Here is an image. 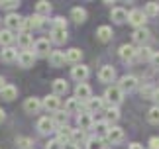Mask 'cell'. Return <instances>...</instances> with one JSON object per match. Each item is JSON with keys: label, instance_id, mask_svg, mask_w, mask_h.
I'll return each instance as SVG.
<instances>
[{"label": "cell", "instance_id": "obj_43", "mask_svg": "<svg viewBox=\"0 0 159 149\" xmlns=\"http://www.w3.org/2000/svg\"><path fill=\"white\" fill-rule=\"evenodd\" d=\"M16 143H18V147H24V149H26L30 143H32V141H30L28 138H18V139H16Z\"/></svg>", "mask_w": 159, "mask_h": 149}, {"label": "cell", "instance_id": "obj_30", "mask_svg": "<svg viewBox=\"0 0 159 149\" xmlns=\"http://www.w3.org/2000/svg\"><path fill=\"white\" fill-rule=\"evenodd\" d=\"M87 149H106V147H104V139L98 138V135L89 138V139H87Z\"/></svg>", "mask_w": 159, "mask_h": 149}, {"label": "cell", "instance_id": "obj_14", "mask_svg": "<svg viewBox=\"0 0 159 149\" xmlns=\"http://www.w3.org/2000/svg\"><path fill=\"white\" fill-rule=\"evenodd\" d=\"M38 129H39V133H51V132H55V124H53V120L51 118H41V120L38 122Z\"/></svg>", "mask_w": 159, "mask_h": 149}, {"label": "cell", "instance_id": "obj_45", "mask_svg": "<svg viewBox=\"0 0 159 149\" xmlns=\"http://www.w3.org/2000/svg\"><path fill=\"white\" fill-rule=\"evenodd\" d=\"M149 149H159V138H157V135L149 139Z\"/></svg>", "mask_w": 159, "mask_h": 149}, {"label": "cell", "instance_id": "obj_46", "mask_svg": "<svg viewBox=\"0 0 159 149\" xmlns=\"http://www.w3.org/2000/svg\"><path fill=\"white\" fill-rule=\"evenodd\" d=\"M151 63H153V67H157V69H159V51L153 53V57H151Z\"/></svg>", "mask_w": 159, "mask_h": 149}, {"label": "cell", "instance_id": "obj_3", "mask_svg": "<svg viewBox=\"0 0 159 149\" xmlns=\"http://www.w3.org/2000/svg\"><path fill=\"white\" fill-rule=\"evenodd\" d=\"M75 98L77 100H83V102H89L93 98V90L87 83H79L77 88H75Z\"/></svg>", "mask_w": 159, "mask_h": 149}, {"label": "cell", "instance_id": "obj_51", "mask_svg": "<svg viewBox=\"0 0 159 149\" xmlns=\"http://www.w3.org/2000/svg\"><path fill=\"white\" fill-rule=\"evenodd\" d=\"M4 86H6V84H4V79L0 77V92H2V88H4Z\"/></svg>", "mask_w": 159, "mask_h": 149}, {"label": "cell", "instance_id": "obj_16", "mask_svg": "<svg viewBox=\"0 0 159 149\" xmlns=\"http://www.w3.org/2000/svg\"><path fill=\"white\" fill-rule=\"evenodd\" d=\"M57 141H61L63 145L71 143L73 141V128L65 126V128H59V133H57Z\"/></svg>", "mask_w": 159, "mask_h": 149}, {"label": "cell", "instance_id": "obj_18", "mask_svg": "<svg viewBox=\"0 0 159 149\" xmlns=\"http://www.w3.org/2000/svg\"><path fill=\"white\" fill-rule=\"evenodd\" d=\"M132 37H134V41H136V43H139V45L143 47V43L149 39V29H145V28H138V29H134Z\"/></svg>", "mask_w": 159, "mask_h": 149}, {"label": "cell", "instance_id": "obj_31", "mask_svg": "<svg viewBox=\"0 0 159 149\" xmlns=\"http://www.w3.org/2000/svg\"><path fill=\"white\" fill-rule=\"evenodd\" d=\"M81 100H77V98H69V100L65 102V112L67 114H79V108H81Z\"/></svg>", "mask_w": 159, "mask_h": 149}, {"label": "cell", "instance_id": "obj_42", "mask_svg": "<svg viewBox=\"0 0 159 149\" xmlns=\"http://www.w3.org/2000/svg\"><path fill=\"white\" fill-rule=\"evenodd\" d=\"M45 149H63V143H61V141H57V139H53V141H49V143H47Z\"/></svg>", "mask_w": 159, "mask_h": 149}, {"label": "cell", "instance_id": "obj_48", "mask_svg": "<svg viewBox=\"0 0 159 149\" xmlns=\"http://www.w3.org/2000/svg\"><path fill=\"white\" fill-rule=\"evenodd\" d=\"M153 100L157 102V106H159V88H155V92H153Z\"/></svg>", "mask_w": 159, "mask_h": 149}, {"label": "cell", "instance_id": "obj_25", "mask_svg": "<svg viewBox=\"0 0 159 149\" xmlns=\"http://www.w3.org/2000/svg\"><path fill=\"white\" fill-rule=\"evenodd\" d=\"M16 39V35L10 32V29H2L0 32V45H4V47H10L12 43H14Z\"/></svg>", "mask_w": 159, "mask_h": 149}, {"label": "cell", "instance_id": "obj_5", "mask_svg": "<svg viewBox=\"0 0 159 149\" xmlns=\"http://www.w3.org/2000/svg\"><path fill=\"white\" fill-rule=\"evenodd\" d=\"M34 51H35V57H49V51H51V47H49V39H45V37H41V39H38L34 43Z\"/></svg>", "mask_w": 159, "mask_h": 149}, {"label": "cell", "instance_id": "obj_47", "mask_svg": "<svg viewBox=\"0 0 159 149\" xmlns=\"http://www.w3.org/2000/svg\"><path fill=\"white\" fill-rule=\"evenodd\" d=\"M63 149H79V145H75V143H73V141H71V143L63 145Z\"/></svg>", "mask_w": 159, "mask_h": 149}, {"label": "cell", "instance_id": "obj_32", "mask_svg": "<svg viewBox=\"0 0 159 149\" xmlns=\"http://www.w3.org/2000/svg\"><path fill=\"white\" fill-rule=\"evenodd\" d=\"M35 12H38V16H47L51 12V4L47 2V0H39V2L35 4Z\"/></svg>", "mask_w": 159, "mask_h": 149}, {"label": "cell", "instance_id": "obj_40", "mask_svg": "<svg viewBox=\"0 0 159 149\" xmlns=\"http://www.w3.org/2000/svg\"><path fill=\"white\" fill-rule=\"evenodd\" d=\"M83 139H84V132H83V129H73V143L79 145Z\"/></svg>", "mask_w": 159, "mask_h": 149}, {"label": "cell", "instance_id": "obj_49", "mask_svg": "<svg viewBox=\"0 0 159 149\" xmlns=\"http://www.w3.org/2000/svg\"><path fill=\"white\" fill-rule=\"evenodd\" d=\"M130 149H143V145H139V143H132Z\"/></svg>", "mask_w": 159, "mask_h": 149}, {"label": "cell", "instance_id": "obj_34", "mask_svg": "<svg viewBox=\"0 0 159 149\" xmlns=\"http://www.w3.org/2000/svg\"><path fill=\"white\" fill-rule=\"evenodd\" d=\"M43 26H45L43 16H38V14H35L34 18H30V28H32V29H41Z\"/></svg>", "mask_w": 159, "mask_h": 149}, {"label": "cell", "instance_id": "obj_19", "mask_svg": "<svg viewBox=\"0 0 159 149\" xmlns=\"http://www.w3.org/2000/svg\"><path fill=\"white\" fill-rule=\"evenodd\" d=\"M49 39H51L53 43H65V41H67V29H65V28H53Z\"/></svg>", "mask_w": 159, "mask_h": 149}, {"label": "cell", "instance_id": "obj_17", "mask_svg": "<svg viewBox=\"0 0 159 149\" xmlns=\"http://www.w3.org/2000/svg\"><path fill=\"white\" fill-rule=\"evenodd\" d=\"M18 55L20 53H18L14 47H4L2 51H0V59H2L4 63H14V61L18 59Z\"/></svg>", "mask_w": 159, "mask_h": 149}, {"label": "cell", "instance_id": "obj_38", "mask_svg": "<svg viewBox=\"0 0 159 149\" xmlns=\"http://www.w3.org/2000/svg\"><path fill=\"white\" fill-rule=\"evenodd\" d=\"M153 92H155V88L151 84H143L142 88H139V94H142V98H151L153 100Z\"/></svg>", "mask_w": 159, "mask_h": 149}, {"label": "cell", "instance_id": "obj_1", "mask_svg": "<svg viewBox=\"0 0 159 149\" xmlns=\"http://www.w3.org/2000/svg\"><path fill=\"white\" fill-rule=\"evenodd\" d=\"M104 100H108L112 106H118V104L124 100V92H122L118 86H108L104 92Z\"/></svg>", "mask_w": 159, "mask_h": 149}, {"label": "cell", "instance_id": "obj_8", "mask_svg": "<svg viewBox=\"0 0 159 149\" xmlns=\"http://www.w3.org/2000/svg\"><path fill=\"white\" fill-rule=\"evenodd\" d=\"M41 108H43V104H41V100H39V98H35V96L28 98V100L24 102V110H26L28 114H38Z\"/></svg>", "mask_w": 159, "mask_h": 149}, {"label": "cell", "instance_id": "obj_9", "mask_svg": "<svg viewBox=\"0 0 159 149\" xmlns=\"http://www.w3.org/2000/svg\"><path fill=\"white\" fill-rule=\"evenodd\" d=\"M77 124H79V129H83V132H87V129H90V128L94 126L93 116H90L89 112H84V114H79V116H77Z\"/></svg>", "mask_w": 159, "mask_h": 149}, {"label": "cell", "instance_id": "obj_4", "mask_svg": "<svg viewBox=\"0 0 159 149\" xmlns=\"http://www.w3.org/2000/svg\"><path fill=\"white\" fill-rule=\"evenodd\" d=\"M145 16L143 14V10H139V8H134L132 12H130V16H128V22L132 24V26H136V29L138 28H143V24H145Z\"/></svg>", "mask_w": 159, "mask_h": 149}, {"label": "cell", "instance_id": "obj_35", "mask_svg": "<svg viewBox=\"0 0 159 149\" xmlns=\"http://www.w3.org/2000/svg\"><path fill=\"white\" fill-rule=\"evenodd\" d=\"M153 53H155V51H151V49H149V47H145V45L138 49V57L142 59V61H151V57H153Z\"/></svg>", "mask_w": 159, "mask_h": 149}, {"label": "cell", "instance_id": "obj_36", "mask_svg": "<svg viewBox=\"0 0 159 149\" xmlns=\"http://www.w3.org/2000/svg\"><path fill=\"white\" fill-rule=\"evenodd\" d=\"M143 14H145V16H149V18L157 16V14H159V4H157V2H149V4H145Z\"/></svg>", "mask_w": 159, "mask_h": 149}, {"label": "cell", "instance_id": "obj_10", "mask_svg": "<svg viewBox=\"0 0 159 149\" xmlns=\"http://www.w3.org/2000/svg\"><path fill=\"white\" fill-rule=\"evenodd\" d=\"M98 79H100V83H114V79H116L114 67L104 65V67L100 69V73H98Z\"/></svg>", "mask_w": 159, "mask_h": 149}, {"label": "cell", "instance_id": "obj_26", "mask_svg": "<svg viewBox=\"0 0 159 149\" xmlns=\"http://www.w3.org/2000/svg\"><path fill=\"white\" fill-rule=\"evenodd\" d=\"M112 28H110V26H100L98 29H96V37H98V39L100 41H110V39H112Z\"/></svg>", "mask_w": 159, "mask_h": 149}, {"label": "cell", "instance_id": "obj_21", "mask_svg": "<svg viewBox=\"0 0 159 149\" xmlns=\"http://www.w3.org/2000/svg\"><path fill=\"white\" fill-rule=\"evenodd\" d=\"M65 53L63 51H51L49 53V63H51V67H63L65 65Z\"/></svg>", "mask_w": 159, "mask_h": 149}, {"label": "cell", "instance_id": "obj_20", "mask_svg": "<svg viewBox=\"0 0 159 149\" xmlns=\"http://www.w3.org/2000/svg\"><path fill=\"white\" fill-rule=\"evenodd\" d=\"M67 90H69V84H67L65 79H55V80H53V94H55V96L65 94Z\"/></svg>", "mask_w": 159, "mask_h": 149}, {"label": "cell", "instance_id": "obj_33", "mask_svg": "<svg viewBox=\"0 0 159 149\" xmlns=\"http://www.w3.org/2000/svg\"><path fill=\"white\" fill-rule=\"evenodd\" d=\"M18 43L22 45V49H24V51H28V49L34 45V41H32V35H30V34H26V32L18 35Z\"/></svg>", "mask_w": 159, "mask_h": 149}, {"label": "cell", "instance_id": "obj_23", "mask_svg": "<svg viewBox=\"0 0 159 149\" xmlns=\"http://www.w3.org/2000/svg\"><path fill=\"white\" fill-rule=\"evenodd\" d=\"M87 108H89V114H93V112H100L104 108V98H90L87 102Z\"/></svg>", "mask_w": 159, "mask_h": 149}, {"label": "cell", "instance_id": "obj_22", "mask_svg": "<svg viewBox=\"0 0 159 149\" xmlns=\"http://www.w3.org/2000/svg\"><path fill=\"white\" fill-rule=\"evenodd\" d=\"M110 16H112V20L116 24H124V22H128V16L130 14H128L124 8H112V14Z\"/></svg>", "mask_w": 159, "mask_h": 149}, {"label": "cell", "instance_id": "obj_29", "mask_svg": "<svg viewBox=\"0 0 159 149\" xmlns=\"http://www.w3.org/2000/svg\"><path fill=\"white\" fill-rule=\"evenodd\" d=\"M67 116H69V114H67L65 110H57L53 114V124H55V126H59V128H65L67 126Z\"/></svg>", "mask_w": 159, "mask_h": 149}, {"label": "cell", "instance_id": "obj_15", "mask_svg": "<svg viewBox=\"0 0 159 149\" xmlns=\"http://www.w3.org/2000/svg\"><path fill=\"white\" fill-rule=\"evenodd\" d=\"M18 61H20V65L22 67H34V63H35V53L34 51H22L20 55H18Z\"/></svg>", "mask_w": 159, "mask_h": 149}, {"label": "cell", "instance_id": "obj_44", "mask_svg": "<svg viewBox=\"0 0 159 149\" xmlns=\"http://www.w3.org/2000/svg\"><path fill=\"white\" fill-rule=\"evenodd\" d=\"M53 28H65L67 29V24L63 18H55V22H53Z\"/></svg>", "mask_w": 159, "mask_h": 149}, {"label": "cell", "instance_id": "obj_2", "mask_svg": "<svg viewBox=\"0 0 159 149\" xmlns=\"http://www.w3.org/2000/svg\"><path fill=\"white\" fill-rule=\"evenodd\" d=\"M118 88H120L122 92H132V90H136V88H138V79L134 77V74H124V77L120 79Z\"/></svg>", "mask_w": 159, "mask_h": 149}, {"label": "cell", "instance_id": "obj_28", "mask_svg": "<svg viewBox=\"0 0 159 149\" xmlns=\"http://www.w3.org/2000/svg\"><path fill=\"white\" fill-rule=\"evenodd\" d=\"M0 96H2L4 98V100H14V98L18 96V88H16V86H12V84H6L4 86V88H2V92H0Z\"/></svg>", "mask_w": 159, "mask_h": 149}, {"label": "cell", "instance_id": "obj_12", "mask_svg": "<svg viewBox=\"0 0 159 149\" xmlns=\"http://www.w3.org/2000/svg\"><path fill=\"white\" fill-rule=\"evenodd\" d=\"M106 139H108L112 145H114V143H120V141L124 139V129H122V128H116V126L110 128L108 133H106Z\"/></svg>", "mask_w": 159, "mask_h": 149}, {"label": "cell", "instance_id": "obj_6", "mask_svg": "<svg viewBox=\"0 0 159 149\" xmlns=\"http://www.w3.org/2000/svg\"><path fill=\"white\" fill-rule=\"evenodd\" d=\"M4 22H6V26H8V29H10V32H14V29L18 32V29H22L24 18H20L18 14H14V12H10V14L6 16V20H4Z\"/></svg>", "mask_w": 159, "mask_h": 149}, {"label": "cell", "instance_id": "obj_50", "mask_svg": "<svg viewBox=\"0 0 159 149\" xmlns=\"http://www.w3.org/2000/svg\"><path fill=\"white\" fill-rule=\"evenodd\" d=\"M4 118H6V114H4V110H2V108H0V124H2V122H4Z\"/></svg>", "mask_w": 159, "mask_h": 149}, {"label": "cell", "instance_id": "obj_24", "mask_svg": "<svg viewBox=\"0 0 159 149\" xmlns=\"http://www.w3.org/2000/svg\"><path fill=\"white\" fill-rule=\"evenodd\" d=\"M65 59L73 65H79V61L83 59V51L81 49H69V51L65 53Z\"/></svg>", "mask_w": 159, "mask_h": 149}, {"label": "cell", "instance_id": "obj_7", "mask_svg": "<svg viewBox=\"0 0 159 149\" xmlns=\"http://www.w3.org/2000/svg\"><path fill=\"white\" fill-rule=\"evenodd\" d=\"M89 74H90V71H89V67H84V65H75L73 71H71V77L75 80H79V83H84V80L89 79Z\"/></svg>", "mask_w": 159, "mask_h": 149}, {"label": "cell", "instance_id": "obj_41", "mask_svg": "<svg viewBox=\"0 0 159 149\" xmlns=\"http://www.w3.org/2000/svg\"><path fill=\"white\" fill-rule=\"evenodd\" d=\"M94 129H96V132H106V133H108L110 126H108L106 120H102V122H96V124H94Z\"/></svg>", "mask_w": 159, "mask_h": 149}, {"label": "cell", "instance_id": "obj_37", "mask_svg": "<svg viewBox=\"0 0 159 149\" xmlns=\"http://www.w3.org/2000/svg\"><path fill=\"white\" fill-rule=\"evenodd\" d=\"M118 122L120 120V110L116 108V106H110L108 110H106V122Z\"/></svg>", "mask_w": 159, "mask_h": 149}, {"label": "cell", "instance_id": "obj_13", "mask_svg": "<svg viewBox=\"0 0 159 149\" xmlns=\"http://www.w3.org/2000/svg\"><path fill=\"white\" fill-rule=\"evenodd\" d=\"M120 57H122V61H134L138 57V49L134 45H122L120 47Z\"/></svg>", "mask_w": 159, "mask_h": 149}, {"label": "cell", "instance_id": "obj_11", "mask_svg": "<svg viewBox=\"0 0 159 149\" xmlns=\"http://www.w3.org/2000/svg\"><path fill=\"white\" fill-rule=\"evenodd\" d=\"M41 104H43V108L47 110V112H53V114H55V112H57L59 110V96H55V94H51V96H45L43 98V100H41Z\"/></svg>", "mask_w": 159, "mask_h": 149}, {"label": "cell", "instance_id": "obj_39", "mask_svg": "<svg viewBox=\"0 0 159 149\" xmlns=\"http://www.w3.org/2000/svg\"><path fill=\"white\" fill-rule=\"evenodd\" d=\"M148 120H149L151 124H159V106L149 108V112H148Z\"/></svg>", "mask_w": 159, "mask_h": 149}, {"label": "cell", "instance_id": "obj_27", "mask_svg": "<svg viewBox=\"0 0 159 149\" xmlns=\"http://www.w3.org/2000/svg\"><path fill=\"white\" fill-rule=\"evenodd\" d=\"M71 18H73L77 24H83L84 20H87V10L81 8V6H75V8L71 10Z\"/></svg>", "mask_w": 159, "mask_h": 149}]
</instances>
